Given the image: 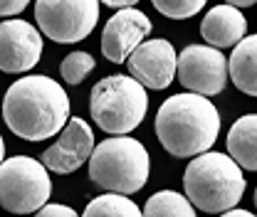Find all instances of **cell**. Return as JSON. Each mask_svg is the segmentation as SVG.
I'll use <instances>...</instances> for the list:
<instances>
[{
    "label": "cell",
    "mask_w": 257,
    "mask_h": 217,
    "mask_svg": "<svg viewBox=\"0 0 257 217\" xmlns=\"http://www.w3.org/2000/svg\"><path fill=\"white\" fill-rule=\"evenodd\" d=\"M69 116V96L47 74L20 77L3 96V121L23 141L37 143L57 136Z\"/></svg>",
    "instance_id": "1"
},
{
    "label": "cell",
    "mask_w": 257,
    "mask_h": 217,
    "mask_svg": "<svg viewBox=\"0 0 257 217\" xmlns=\"http://www.w3.org/2000/svg\"><path fill=\"white\" fill-rule=\"evenodd\" d=\"M220 133L215 104L198 94H173L159 106L156 136L173 158H195L208 153Z\"/></svg>",
    "instance_id": "2"
},
{
    "label": "cell",
    "mask_w": 257,
    "mask_h": 217,
    "mask_svg": "<svg viewBox=\"0 0 257 217\" xmlns=\"http://www.w3.org/2000/svg\"><path fill=\"white\" fill-rule=\"evenodd\" d=\"M183 195L200 212H227L245 195V175L227 158V153L208 151L195 155L183 170Z\"/></svg>",
    "instance_id": "3"
},
{
    "label": "cell",
    "mask_w": 257,
    "mask_h": 217,
    "mask_svg": "<svg viewBox=\"0 0 257 217\" xmlns=\"http://www.w3.org/2000/svg\"><path fill=\"white\" fill-rule=\"evenodd\" d=\"M151 155L131 136H111L89 155V180L114 195H134L149 183Z\"/></svg>",
    "instance_id": "4"
},
{
    "label": "cell",
    "mask_w": 257,
    "mask_h": 217,
    "mask_svg": "<svg viewBox=\"0 0 257 217\" xmlns=\"http://www.w3.org/2000/svg\"><path fill=\"white\" fill-rule=\"evenodd\" d=\"M146 109L149 94L128 74H109L99 79L89 94V114L109 136H126L139 128Z\"/></svg>",
    "instance_id": "5"
},
{
    "label": "cell",
    "mask_w": 257,
    "mask_h": 217,
    "mask_svg": "<svg viewBox=\"0 0 257 217\" xmlns=\"http://www.w3.org/2000/svg\"><path fill=\"white\" fill-rule=\"evenodd\" d=\"M52 178L40 160L13 155L0 163V205L10 215H35L50 202Z\"/></svg>",
    "instance_id": "6"
},
{
    "label": "cell",
    "mask_w": 257,
    "mask_h": 217,
    "mask_svg": "<svg viewBox=\"0 0 257 217\" xmlns=\"http://www.w3.org/2000/svg\"><path fill=\"white\" fill-rule=\"evenodd\" d=\"M96 0H40L35 3V20L42 37L57 45H72L89 37L99 23Z\"/></svg>",
    "instance_id": "7"
},
{
    "label": "cell",
    "mask_w": 257,
    "mask_h": 217,
    "mask_svg": "<svg viewBox=\"0 0 257 217\" xmlns=\"http://www.w3.org/2000/svg\"><path fill=\"white\" fill-rule=\"evenodd\" d=\"M176 77L198 96H215L227 87V57L208 45H188L176 60Z\"/></svg>",
    "instance_id": "8"
},
{
    "label": "cell",
    "mask_w": 257,
    "mask_h": 217,
    "mask_svg": "<svg viewBox=\"0 0 257 217\" xmlns=\"http://www.w3.org/2000/svg\"><path fill=\"white\" fill-rule=\"evenodd\" d=\"M176 60H178L176 47L163 37H154V40H144L128 55L126 64L134 82H139L144 89L161 92L171 87L176 79Z\"/></svg>",
    "instance_id": "9"
},
{
    "label": "cell",
    "mask_w": 257,
    "mask_h": 217,
    "mask_svg": "<svg viewBox=\"0 0 257 217\" xmlns=\"http://www.w3.org/2000/svg\"><path fill=\"white\" fill-rule=\"evenodd\" d=\"M94 151V131L89 124L79 116H69V121L64 128L57 133L55 143L42 153V165L50 173H60V175H69L74 170H79L89 155Z\"/></svg>",
    "instance_id": "10"
},
{
    "label": "cell",
    "mask_w": 257,
    "mask_h": 217,
    "mask_svg": "<svg viewBox=\"0 0 257 217\" xmlns=\"http://www.w3.org/2000/svg\"><path fill=\"white\" fill-rule=\"evenodd\" d=\"M42 35L28 20H3L0 23V72L25 74L42 57Z\"/></svg>",
    "instance_id": "11"
},
{
    "label": "cell",
    "mask_w": 257,
    "mask_h": 217,
    "mask_svg": "<svg viewBox=\"0 0 257 217\" xmlns=\"http://www.w3.org/2000/svg\"><path fill=\"white\" fill-rule=\"evenodd\" d=\"M151 20L139 8L119 10L101 30V55L111 64H126L128 55L151 35Z\"/></svg>",
    "instance_id": "12"
},
{
    "label": "cell",
    "mask_w": 257,
    "mask_h": 217,
    "mask_svg": "<svg viewBox=\"0 0 257 217\" xmlns=\"http://www.w3.org/2000/svg\"><path fill=\"white\" fill-rule=\"evenodd\" d=\"M245 32H247V18L235 8H230L227 3L210 8L200 23V37L213 50L235 47L245 37Z\"/></svg>",
    "instance_id": "13"
},
{
    "label": "cell",
    "mask_w": 257,
    "mask_h": 217,
    "mask_svg": "<svg viewBox=\"0 0 257 217\" xmlns=\"http://www.w3.org/2000/svg\"><path fill=\"white\" fill-rule=\"evenodd\" d=\"M227 158L240 170H255L257 168V116L245 114L240 116L227 131Z\"/></svg>",
    "instance_id": "14"
},
{
    "label": "cell",
    "mask_w": 257,
    "mask_h": 217,
    "mask_svg": "<svg viewBox=\"0 0 257 217\" xmlns=\"http://www.w3.org/2000/svg\"><path fill=\"white\" fill-rule=\"evenodd\" d=\"M227 74L232 84L247 96H257V35L242 37L227 60Z\"/></svg>",
    "instance_id": "15"
},
{
    "label": "cell",
    "mask_w": 257,
    "mask_h": 217,
    "mask_svg": "<svg viewBox=\"0 0 257 217\" xmlns=\"http://www.w3.org/2000/svg\"><path fill=\"white\" fill-rule=\"evenodd\" d=\"M141 217H198L193 205L186 200L183 192H176V190H159L154 192L144 210Z\"/></svg>",
    "instance_id": "16"
},
{
    "label": "cell",
    "mask_w": 257,
    "mask_h": 217,
    "mask_svg": "<svg viewBox=\"0 0 257 217\" xmlns=\"http://www.w3.org/2000/svg\"><path fill=\"white\" fill-rule=\"evenodd\" d=\"M79 217H141V207L134 200H128L126 195L106 192L89 200Z\"/></svg>",
    "instance_id": "17"
},
{
    "label": "cell",
    "mask_w": 257,
    "mask_h": 217,
    "mask_svg": "<svg viewBox=\"0 0 257 217\" xmlns=\"http://www.w3.org/2000/svg\"><path fill=\"white\" fill-rule=\"evenodd\" d=\"M94 67H96V62H94V57H92V52L77 50V52H69L62 60V64H60V77L69 87H77V84H82L89 77V72H94Z\"/></svg>",
    "instance_id": "18"
},
{
    "label": "cell",
    "mask_w": 257,
    "mask_h": 217,
    "mask_svg": "<svg viewBox=\"0 0 257 217\" xmlns=\"http://www.w3.org/2000/svg\"><path fill=\"white\" fill-rule=\"evenodd\" d=\"M154 8L171 20H188L205 8L203 0H154Z\"/></svg>",
    "instance_id": "19"
},
{
    "label": "cell",
    "mask_w": 257,
    "mask_h": 217,
    "mask_svg": "<svg viewBox=\"0 0 257 217\" xmlns=\"http://www.w3.org/2000/svg\"><path fill=\"white\" fill-rule=\"evenodd\" d=\"M32 217H79L77 210H72L69 205H60V202H47L45 207H40Z\"/></svg>",
    "instance_id": "20"
},
{
    "label": "cell",
    "mask_w": 257,
    "mask_h": 217,
    "mask_svg": "<svg viewBox=\"0 0 257 217\" xmlns=\"http://www.w3.org/2000/svg\"><path fill=\"white\" fill-rule=\"evenodd\" d=\"M28 8L25 0H0V18H13Z\"/></svg>",
    "instance_id": "21"
},
{
    "label": "cell",
    "mask_w": 257,
    "mask_h": 217,
    "mask_svg": "<svg viewBox=\"0 0 257 217\" xmlns=\"http://www.w3.org/2000/svg\"><path fill=\"white\" fill-rule=\"evenodd\" d=\"M99 5H104V8H109V10H128V8H136V0H104V3H99Z\"/></svg>",
    "instance_id": "22"
},
{
    "label": "cell",
    "mask_w": 257,
    "mask_h": 217,
    "mask_svg": "<svg viewBox=\"0 0 257 217\" xmlns=\"http://www.w3.org/2000/svg\"><path fill=\"white\" fill-rule=\"evenodd\" d=\"M227 5H230V8H235V10L240 13V10H247V8H252V5H255V0H230Z\"/></svg>",
    "instance_id": "23"
},
{
    "label": "cell",
    "mask_w": 257,
    "mask_h": 217,
    "mask_svg": "<svg viewBox=\"0 0 257 217\" xmlns=\"http://www.w3.org/2000/svg\"><path fill=\"white\" fill-rule=\"evenodd\" d=\"M220 217H255V212H250V210H227Z\"/></svg>",
    "instance_id": "24"
},
{
    "label": "cell",
    "mask_w": 257,
    "mask_h": 217,
    "mask_svg": "<svg viewBox=\"0 0 257 217\" xmlns=\"http://www.w3.org/2000/svg\"><path fill=\"white\" fill-rule=\"evenodd\" d=\"M5 160V141H3V136H0V163Z\"/></svg>",
    "instance_id": "25"
}]
</instances>
